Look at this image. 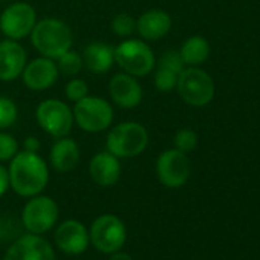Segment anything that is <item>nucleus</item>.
<instances>
[{"mask_svg": "<svg viewBox=\"0 0 260 260\" xmlns=\"http://www.w3.org/2000/svg\"><path fill=\"white\" fill-rule=\"evenodd\" d=\"M54 240L58 249L68 255L83 254L90 243L87 228L75 219H68L63 223H60L55 230Z\"/></svg>", "mask_w": 260, "mask_h": 260, "instance_id": "obj_14", "label": "nucleus"}, {"mask_svg": "<svg viewBox=\"0 0 260 260\" xmlns=\"http://www.w3.org/2000/svg\"><path fill=\"white\" fill-rule=\"evenodd\" d=\"M17 118H19L17 104L8 96H0V130H5L14 125Z\"/></svg>", "mask_w": 260, "mask_h": 260, "instance_id": "obj_23", "label": "nucleus"}, {"mask_svg": "<svg viewBox=\"0 0 260 260\" xmlns=\"http://www.w3.org/2000/svg\"><path fill=\"white\" fill-rule=\"evenodd\" d=\"M58 75H60V72H58L55 60L42 55V57L34 58L32 61L26 63L20 77L29 90L43 92L57 83Z\"/></svg>", "mask_w": 260, "mask_h": 260, "instance_id": "obj_13", "label": "nucleus"}, {"mask_svg": "<svg viewBox=\"0 0 260 260\" xmlns=\"http://www.w3.org/2000/svg\"><path fill=\"white\" fill-rule=\"evenodd\" d=\"M115 63L128 75L143 78L149 75L156 58L147 42L143 39H127L115 48Z\"/></svg>", "mask_w": 260, "mask_h": 260, "instance_id": "obj_4", "label": "nucleus"}, {"mask_svg": "<svg viewBox=\"0 0 260 260\" xmlns=\"http://www.w3.org/2000/svg\"><path fill=\"white\" fill-rule=\"evenodd\" d=\"M36 119L43 132L55 140L68 137L75 124L72 109L57 98L42 101L36 110Z\"/></svg>", "mask_w": 260, "mask_h": 260, "instance_id": "obj_7", "label": "nucleus"}, {"mask_svg": "<svg viewBox=\"0 0 260 260\" xmlns=\"http://www.w3.org/2000/svg\"><path fill=\"white\" fill-rule=\"evenodd\" d=\"M0 220H2V216H0Z\"/></svg>", "mask_w": 260, "mask_h": 260, "instance_id": "obj_34", "label": "nucleus"}, {"mask_svg": "<svg viewBox=\"0 0 260 260\" xmlns=\"http://www.w3.org/2000/svg\"><path fill=\"white\" fill-rule=\"evenodd\" d=\"M58 220L57 202L43 194L32 196L22 210V225L28 233L45 234Z\"/></svg>", "mask_w": 260, "mask_h": 260, "instance_id": "obj_9", "label": "nucleus"}, {"mask_svg": "<svg viewBox=\"0 0 260 260\" xmlns=\"http://www.w3.org/2000/svg\"><path fill=\"white\" fill-rule=\"evenodd\" d=\"M109 260H134V258H132V255H130V254L122 252V251L119 249V251H116V252H112Z\"/></svg>", "mask_w": 260, "mask_h": 260, "instance_id": "obj_32", "label": "nucleus"}, {"mask_svg": "<svg viewBox=\"0 0 260 260\" xmlns=\"http://www.w3.org/2000/svg\"><path fill=\"white\" fill-rule=\"evenodd\" d=\"M173 143H175V149H178L184 153H188V152H193L196 149L198 135L191 128H181L176 132Z\"/></svg>", "mask_w": 260, "mask_h": 260, "instance_id": "obj_25", "label": "nucleus"}, {"mask_svg": "<svg viewBox=\"0 0 260 260\" xmlns=\"http://www.w3.org/2000/svg\"><path fill=\"white\" fill-rule=\"evenodd\" d=\"M153 83L159 92H172L173 89H176L178 75L172 71L158 68L155 72V77H153Z\"/></svg>", "mask_w": 260, "mask_h": 260, "instance_id": "obj_27", "label": "nucleus"}, {"mask_svg": "<svg viewBox=\"0 0 260 260\" xmlns=\"http://www.w3.org/2000/svg\"><path fill=\"white\" fill-rule=\"evenodd\" d=\"M110 26L118 37H130L137 31V20L127 13H121L113 17Z\"/></svg>", "mask_w": 260, "mask_h": 260, "instance_id": "obj_24", "label": "nucleus"}, {"mask_svg": "<svg viewBox=\"0 0 260 260\" xmlns=\"http://www.w3.org/2000/svg\"><path fill=\"white\" fill-rule=\"evenodd\" d=\"M10 187L22 198L40 194L49 181L48 162L39 155L26 150L17 152L8 167Z\"/></svg>", "mask_w": 260, "mask_h": 260, "instance_id": "obj_1", "label": "nucleus"}, {"mask_svg": "<svg viewBox=\"0 0 260 260\" xmlns=\"http://www.w3.org/2000/svg\"><path fill=\"white\" fill-rule=\"evenodd\" d=\"M176 90L188 106L204 107L213 101L216 86L208 72L198 66H188L178 75Z\"/></svg>", "mask_w": 260, "mask_h": 260, "instance_id": "obj_5", "label": "nucleus"}, {"mask_svg": "<svg viewBox=\"0 0 260 260\" xmlns=\"http://www.w3.org/2000/svg\"><path fill=\"white\" fill-rule=\"evenodd\" d=\"M64 93H66L69 101L77 103V101H80V100H83L84 96L89 95V86L83 78L72 77V80L64 87Z\"/></svg>", "mask_w": 260, "mask_h": 260, "instance_id": "obj_29", "label": "nucleus"}, {"mask_svg": "<svg viewBox=\"0 0 260 260\" xmlns=\"http://www.w3.org/2000/svg\"><path fill=\"white\" fill-rule=\"evenodd\" d=\"M115 48L107 43L93 42L83 49L81 58L83 66L87 68L92 74H106L112 69L115 63Z\"/></svg>", "mask_w": 260, "mask_h": 260, "instance_id": "obj_20", "label": "nucleus"}, {"mask_svg": "<svg viewBox=\"0 0 260 260\" xmlns=\"http://www.w3.org/2000/svg\"><path fill=\"white\" fill-rule=\"evenodd\" d=\"M37 23V13L26 2L11 4L0 14V31L7 39L20 42L28 37Z\"/></svg>", "mask_w": 260, "mask_h": 260, "instance_id": "obj_10", "label": "nucleus"}, {"mask_svg": "<svg viewBox=\"0 0 260 260\" xmlns=\"http://www.w3.org/2000/svg\"><path fill=\"white\" fill-rule=\"evenodd\" d=\"M19 152V143L17 140L7 134V132H0V162L11 161Z\"/></svg>", "mask_w": 260, "mask_h": 260, "instance_id": "obj_28", "label": "nucleus"}, {"mask_svg": "<svg viewBox=\"0 0 260 260\" xmlns=\"http://www.w3.org/2000/svg\"><path fill=\"white\" fill-rule=\"evenodd\" d=\"M89 173L92 181L100 187H112L121 176L119 158L110 152H100L92 156L89 162Z\"/></svg>", "mask_w": 260, "mask_h": 260, "instance_id": "obj_17", "label": "nucleus"}, {"mask_svg": "<svg viewBox=\"0 0 260 260\" xmlns=\"http://www.w3.org/2000/svg\"><path fill=\"white\" fill-rule=\"evenodd\" d=\"M4 260H55V252L42 234L26 233L14 239Z\"/></svg>", "mask_w": 260, "mask_h": 260, "instance_id": "obj_12", "label": "nucleus"}, {"mask_svg": "<svg viewBox=\"0 0 260 260\" xmlns=\"http://www.w3.org/2000/svg\"><path fill=\"white\" fill-rule=\"evenodd\" d=\"M23 150L31 152V153H39V150H40V141L36 137H28L23 141Z\"/></svg>", "mask_w": 260, "mask_h": 260, "instance_id": "obj_31", "label": "nucleus"}, {"mask_svg": "<svg viewBox=\"0 0 260 260\" xmlns=\"http://www.w3.org/2000/svg\"><path fill=\"white\" fill-rule=\"evenodd\" d=\"M156 176L167 188H179L187 184L191 167L187 153L178 149L164 150L156 159Z\"/></svg>", "mask_w": 260, "mask_h": 260, "instance_id": "obj_11", "label": "nucleus"}, {"mask_svg": "<svg viewBox=\"0 0 260 260\" xmlns=\"http://www.w3.org/2000/svg\"><path fill=\"white\" fill-rule=\"evenodd\" d=\"M28 63L26 49L11 39L0 40V80L14 81L17 80Z\"/></svg>", "mask_w": 260, "mask_h": 260, "instance_id": "obj_16", "label": "nucleus"}, {"mask_svg": "<svg viewBox=\"0 0 260 260\" xmlns=\"http://www.w3.org/2000/svg\"><path fill=\"white\" fill-rule=\"evenodd\" d=\"M10 188V175H8V169H5L0 162V198H2Z\"/></svg>", "mask_w": 260, "mask_h": 260, "instance_id": "obj_30", "label": "nucleus"}, {"mask_svg": "<svg viewBox=\"0 0 260 260\" xmlns=\"http://www.w3.org/2000/svg\"><path fill=\"white\" fill-rule=\"evenodd\" d=\"M72 112L75 124L87 134H98L109 128L115 116L112 104L95 95H87L77 101Z\"/></svg>", "mask_w": 260, "mask_h": 260, "instance_id": "obj_6", "label": "nucleus"}, {"mask_svg": "<svg viewBox=\"0 0 260 260\" xmlns=\"http://www.w3.org/2000/svg\"><path fill=\"white\" fill-rule=\"evenodd\" d=\"M0 2H7V0H0Z\"/></svg>", "mask_w": 260, "mask_h": 260, "instance_id": "obj_33", "label": "nucleus"}, {"mask_svg": "<svg viewBox=\"0 0 260 260\" xmlns=\"http://www.w3.org/2000/svg\"><path fill=\"white\" fill-rule=\"evenodd\" d=\"M127 239V230L124 222L115 214L98 216L89 230V240L96 251L103 254H112L119 251Z\"/></svg>", "mask_w": 260, "mask_h": 260, "instance_id": "obj_8", "label": "nucleus"}, {"mask_svg": "<svg viewBox=\"0 0 260 260\" xmlns=\"http://www.w3.org/2000/svg\"><path fill=\"white\" fill-rule=\"evenodd\" d=\"M210 51L211 49L207 39H204L202 36H191L182 43L179 54L185 66H199L207 61V58L210 57Z\"/></svg>", "mask_w": 260, "mask_h": 260, "instance_id": "obj_21", "label": "nucleus"}, {"mask_svg": "<svg viewBox=\"0 0 260 260\" xmlns=\"http://www.w3.org/2000/svg\"><path fill=\"white\" fill-rule=\"evenodd\" d=\"M80 158H81V153H80L78 143L69 137L58 138L49 152L51 166L54 167V170L60 173L72 172L78 166Z\"/></svg>", "mask_w": 260, "mask_h": 260, "instance_id": "obj_19", "label": "nucleus"}, {"mask_svg": "<svg viewBox=\"0 0 260 260\" xmlns=\"http://www.w3.org/2000/svg\"><path fill=\"white\" fill-rule=\"evenodd\" d=\"M31 43L40 55L57 60L72 49L74 36L68 23L58 19H42L31 31Z\"/></svg>", "mask_w": 260, "mask_h": 260, "instance_id": "obj_2", "label": "nucleus"}, {"mask_svg": "<svg viewBox=\"0 0 260 260\" xmlns=\"http://www.w3.org/2000/svg\"><path fill=\"white\" fill-rule=\"evenodd\" d=\"M57 68H58V72L63 74V75H68V77H75L80 74V71L83 69V58H81V54L69 49L66 51L63 55H60L57 60Z\"/></svg>", "mask_w": 260, "mask_h": 260, "instance_id": "obj_22", "label": "nucleus"}, {"mask_svg": "<svg viewBox=\"0 0 260 260\" xmlns=\"http://www.w3.org/2000/svg\"><path fill=\"white\" fill-rule=\"evenodd\" d=\"M149 146L147 128L137 121H124L113 125L106 137V150L116 158H135Z\"/></svg>", "mask_w": 260, "mask_h": 260, "instance_id": "obj_3", "label": "nucleus"}, {"mask_svg": "<svg viewBox=\"0 0 260 260\" xmlns=\"http://www.w3.org/2000/svg\"><path fill=\"white\" fill-rule=\"evenodd\" d=\"M158 68H162V69H167V71H172L175 72L176 75H179L184 68H185V63L179 54V51H175V49H169L166 51L159 60H158Z\"/></svg>", "mask_w": 260, "mask_h": 260, "instance_id": "obj_26", "label": "nucleus"}, {"mask_svg": "<svg viewBox=\"0 0 260 260\" xmlns=\"http://www.w3.org/2000/svg\"><path fill=\"white\" fill-rule=\"evenodd\" d=\"M109 95L116 106L122 109H134L141 104L144 93L137 77L121 72L110 78Z\"/></svg>", "mask_w": 260, "mask_h": 260, "instance_id": "obj_15", "label": "nucleus"}, {"mask_svg": "<svg viewBox=\"0 0 260 260\" xmlns=\"http://www.w3.org/2000/svg\"><path fill=\"white\" fill-rule=\"evenodd\" d=\"M172 29V17L164 10H149L137 20V32L144 42H156Z\"/></svg>", "mask_w": 260, "mask_h": 260, "instance_id": "obj_18", "label": "nucleus"}]
</instances>
